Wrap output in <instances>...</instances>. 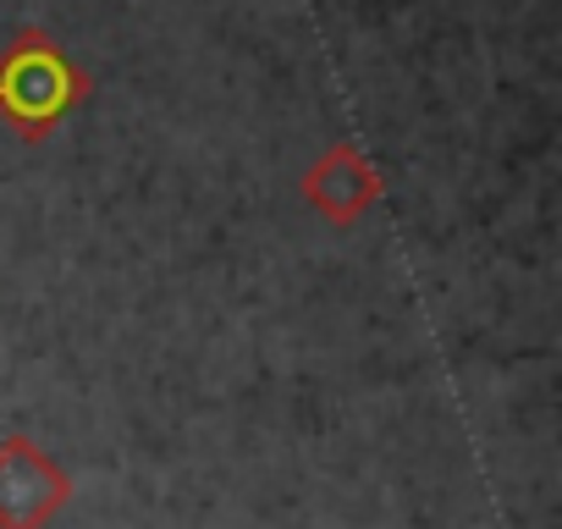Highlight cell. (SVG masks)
<instances>
[{"label": "cell", "instance_id": "6da1fadb", "mask_svg": "<svg viewBox=\"0 0 562 529\" xmlns=\"http://www.w3.org/2000/svg\"><path fill=\"white\" fill-rule=\"evenodd\" d=\"M89 72L45 29H23L0 50V122L23 144H45L89 100Z\"/></svg>", "mask_w": 562, "mask_h": 529}, {"label": "cell", "instance_id": "7a4b0ae2", "mask_svg": "<svg viewBox=\"0 0 562 529\" xmlns=\"http://www.w3.org/2000/svg\"><path fill=\"white\" fill-rule=\"evenodd\" d=\"M72 502V474L29 436L0 441V529H50Z\"/></svg>", "mask_w": 562, "mask_h": 529}, {"label": "cell", "instance_id": "3957f363", "mask_svg": "<svg viewBox=\"0 0 562 529\" xmlns=\"http://www.w3.org/2000/svg\"><path fill=\"white\" fill-rule=\"evenodd\" d=\"M299 193H304V204H310L315 215H326L331 226H353V221H364V215L375 210L381 177H375V166L359 155V144L337 138V144H326V149L310 160Z\"/></svg>", "mask_w": 562, "mask_h": 529}]
</instances>
